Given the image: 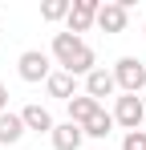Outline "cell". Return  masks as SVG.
I'll list each match as a JSON object with an SVG mask.
<instances>
[{"label":"cell","mask_w":146,"mask_h":150,"mask_svg":"<svg viewBox=\"0 0 146 150\" xmlns=\"http://www.w3.org/2000/svg\"><path fill=\"white\" fill-rule=\"evenodd\" d=\"M122 150H146V130H126Z\"/></svg>","instance_id":"cell-15"},{"label":"cell","mask_w":146,"mask_h":150,"mask_svg":"<svg viewBox=\"0 0 146 150\" xmlns=\"http://www.w3.org/2000/svg\"><path fill=\"white\" fill-rule=\"evenodd\" d=\"M21 122H24V130H33V134H53V114H49L45 105H41V101H28V105H24L21 110Z\"/></svg>","instance_id":"cell-8"},{"label":"cell","mask_w":146,"mask_h":150,"mask_svg":"<svg viewBox=\"0 0 146 150\" xmlns=\"http://www.w3.org/2000/svg\"><path fill=\"white\" fill-rule=\"evenodd\" d=\"M101 33H126L130 25V8L122 4V0H106L101 8H97V21H94Z\"/></svg>","instance_id":"cell-6"},{"label":"cell","mask_w":146,"mask_h":150,"mask_svg":"<svg viewBox=\"0 0 146 150\" xmlns=\"http://www.w3.org/2000/svg\"><path fill=\"white\" fill-rule=\"evenodd\" d=\"M8 110V85H0V114Z\"/></svg>","instance_id":"cell-16"},{"label":"cell","mask_w":146,"mask_h":150,"mask_svg":"<svg viewBox=\"0 0 146 150\" xmlns=\"http://www.w3.org/2000/svg\"><path fill=\"white\" fill-rule=\"evenodd\" d=\"M49 142H53V150H81L85 130L73 126V122H57V126H53V134H49Z\"/></svg>","instance_id":"cell-9"},{"label":"cell","mask_w":146,"mask_h":150,"mask_svg":"<svg viewBox=\"0 0 146 150\" xmlns=\"http://www.w3.org/2000/svg\"><path fill=\"white\" fill-rule=\"evenodd\" d=\"M142 33H146V21H142Z\"/></svg>","instance_id":"cell-18"},{"label":"cell","mask_w":146,"mask_h":150,"mask_svg":"<svg viewBox=\"0 0 146 150\" xmlns=\"http://www.w3.org/2000/svg\"><path fill=\"white\" fill-rule=\"evenodd\" d=\"M69 16V0H45L41 4V21H65Z\"/></svg>","instance_id":"cell-14"},{"label":"cell","mask_w":146,"mask_h":150,"mask_svg":"<svg viewBox=\"0 0 146 150\" xmlns=\"http://www.w3.org/2000/svg\"><path fill=\"white\" fill-rule=\"evenodd\" d=\"M114 81H118L122 93H142V89H146V65L138 61V57H118Z\"/></svg>","instance_id":"cell-3"},{"label":"cell","mask_w":146,"mask_h":150,"mask_svg":"<svg viewBox=\"0 0 146 150\" xmlns=\"http://www.w3.org/2000/svg\"><path fill=\"white\" fill-rule=\"evenodd\" d=\"M97 8H101V0H73V4H69V16H65V33L81 37V33L97 21Z\"/></svg>","instance_id":"cell-5"},{"label":"cell","mask_w":146,"mask_h":150,"mask_svg":"<svg viewBox=\"0 0 146 150\" xmlns=\"http://www.w3.org/2000/svg\"><path fill=\"white\" fill-rule=\"evenodd\" d=\"M16 73H21V81H28V85L49 81V73H53V57L41 53V49H24L21 57H16Z\"/></svg>","instance_id":"cell-2"},{"label":"cell","mask_w":146,"mask_h":150,"mask_svg":"<svg viewBox=\"0 0 146 150\" xmlns=\"http://www.w3.org/2000/svg\"><path fill=\"white\" fill-rule=\"evenodd\" d=\"M24 134H28V130H24L21 114H12V110H4V114H0V146H16V142L24 138Z\"/></svg>","instance_id":"cell-11"},{"label":"cell","mask_w":146,"mask_h":150,"mask_svg":"<svg viewBox=\"0 0 146 150\" xmlns=\"http://www.w3.org/2000/svg\"><path fill=\"white\" fill-rule=\"evenodd\" d=\"M114 93H118L114 69H101V65H97L94 73L85 77V98H94V101H106V98H114Z\"/></svg>","instance_id":"cell-7"},{"label":"cell","mask_w":146,"mask_h":150,"mask_svg":"<svg viewBox=\"0 0 146 150\" xmlns=\"http://www.w3.org/2000/svg\"><path fill=\"white\" fill-rule=\"evenodd\" d=\"M81 130H85V138H110V134H114V114H110V110H97Z\"/></svg>","instance_id":"cell-13"},{"label":"cell","mask_w":146,"mask_h":150,"mask_svg":"<svg viewBox=\"0 0 146 150\" xmlns=\"http://www.w3.org/2000/svg\"><path fill=\"white\" fill-rule=\"evenodd\" d=\"M65 105H69V122H73V126H85V122L97 114V110H101V101L85 98V93H77V98H73V101H65Z\"/></svg>","instance_id":"cell-12"},{"label":"cell","mask_w":146,"mask_h":150,"mask_svg":"<svg viewBox=\"0 0 146 150\" xmlns=\"http://www.w3.org/2000/svg\"><path fill=\"white\" fill-rule=\"evenodd\" d=\"M142 130H146V122H142Z\"/></svg>","instance_id":"cell-19"},{"label":"cell","mask_w":146,"mask_h":150,"mask_svg":"<svg viewBox=\"0 0 146 150\" xmlns=\"http://www.w3.org/2000/svg\"><path fill=\"white\" fill-rule=\"evenodd\" d=\"M45 89H49V98H57V101H73L77 98V77L65 73V69H53L45 81Z\"/></svg>","instance_id":"cell-10"},{"label":"cell","mask_w":146,"mask_h":150,"mask_svg":"<svg viewBox=\"0 0 146 150\" xmlns=\"http://www.w3.org/2000/svg\"><path fill=\"white\" fill-rule=\"evenodd\" d=\"M146 122V105L138 93H118L114 98V126H126V130H142Z\"/></svg>","instance_id":"cell-4"},{"label":"cell","mask_w":146,"mask_h":150,"mask_svg":"<svg viewBox=\"0 0 146 150\" xmlns=\"http://www.w3.org/2000/svg\"><path fill=\"white\" fill-rule=\"evenodd\" d=\"M138 98H142V105H146V89H142V93H138Z\"/></svg>","instance_id":"cell-17"},{"label":"cell","mask_w":146,"mask_h":150,"mask_svg":"<svg viewBox=\"0 0 146 150\" xmlns=\"http://www.w3.org/2000/svg\"><path fill=\"white\" fill-rule=\"evenodd\" d=\"M49 57L65 69V73L73 77H89L97 69V53L81 41V37H73V33H53V49H49Z\"/></svg>","instance_id":"cell-1"}]
</instances>
